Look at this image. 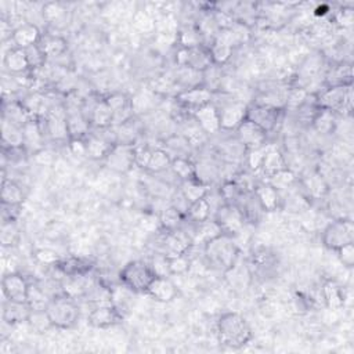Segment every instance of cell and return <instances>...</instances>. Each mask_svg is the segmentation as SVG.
Instances as JSON below:
<instances>
[{
  "instance_id": "obj_1",
  "label": "cell",
  "mask_w": 354,
  "mask_h": 354,
  "mask_svg": "<svg viewBox=\"0 0 354 354\" xmlns=\"http://www.w3.org/2000/svg\"><path fill=\"white\" fill-rule=\"evenodd\" d=\"M216 331L220 343L230 349H242L253 338L246 318L236 312L223 313L218 320Z\"/></svg>"
},
{
  "instance_id": "obj_2",
  "label": "cell",
  "mask_w": 354,
  "mask_h": 354,
  "mask_svg": "<svg viewBox=\"0 0 354 354\" xmlns=\"http://www.w3.org/2000/svg\"><path fill=\"white\" fill-rule=\"evenodd\" d=\"M203 257L207 266L227 274L240 259V249L233 236L223 234L203 245Z\"/></svg>"
},
{
  "instance_id": "obj_3",
  "label": "cell",
  "mask_w": 354,
  "mask_h": 354,
  "mask_svg": "<svg viewBox=\"0 0 354 354\" xmlns=\"http://www.w3.org/2000/svg\"><path fill=\"white\" fill-rule=\"evenodd\" d=\"M46 312L54 328L71 329L74 328L81 317V309L75 298L60 292L50 298Z\"/></svg>"
},
{
  "instance_id": "obj_4",
  "label": "cell",
  "mask_w": 354,
  "mask_h": 354,
  "mask_svg": "<svg viewBox=\"0 0 354 354\" xmlns=\"http://www.w3.org/2000/svg\"><path fill=\"white\" fill-rule=\"evenodd\" d=\"M155 277L157 274L150 263L143 260L129 262L119 271L121 284L134 294H146Z\"/></svg>"
},
{
  "instance_id": "obj_5",
  "label": "cell",
  "mask_w": 354,
  "mask_h": 354,
  "mask_svg": "<svg viewBox=\"0 0 354 354\" xmlns=\"http://www.w3.org/2000/svg\"><path fill=\"white\" fill-rule=\"evenodd\" d=\"M316 96L318 108L335 114H350L353 110V85L350 86H324Z\"/></svg>"
},
{
  "instance_id": "obj_6",
  "label": "cell",
  "mask_w": 354,
  "mask_h": 354,
  "mask_svg": "<svg viewBox=\"0 0 354 354\" xmlns=\"http://www.w3.org/2000/svg\"><path fill=\"white\" fill-rule=\"evenodd\" d=\"M354 242V223L351 219L339 218L332 220L323 230V244L327 249L336 252L344 245Z\"/></svg>"
},
{
  "instance_id": "obj_7",
  "label": "cell",
  "mask_w": 354,
  "mask_h": 354,
  "mask_svg": "<svg viewBox=\"0 0 354 354\" xmlns=\"http://www.w3.org/2000/svg\"><path fill=\"white\" fill-rule=\"evenodd\" d=\"M286 112H287L286 110L252 103L251 105H248L246 119L252 121L253 123H256L270 134L275 131L277 127L282 123Z\"/></svg>"
},
{
  "instance_id": "obj_8",
  "label": "cell",
  "mask_w": 354,
  "mask_h": 354,
  "mask_svg": "<svg viewBox=\"0 0 354 354\" xmlns=\"http://www.w3.org/2000/svg\"><path fill=\"white\" fill-rule=\"evenodd\" d=\"M24 151L27 155H39L45 150V141L47 138L42 116H32L23 126Z\"/></svg>"
},
{
  "instance_id": "obj_9",
  "label": "cell",
  "mask_w": 354,
  "mask_h": 354,
  "mask_svg": "<svg viewBox=\"0 0 354 354\" xmlns=\"http://www.w3.org/2000/svg\"><path fill=\"white\" fill-rule=\"evenodd\" d=\"M104 164L114 172L127 173L134 166V144L118 141L104 158Z\"/></svg>"
},
{
  "instance_id": "obj_10",
  "label": "cell",
  "mask_w": 354,
  "mask_h": 354,
  "mask_svg": "<svg viewBox=\"0 0 354 354\" xmlns=\"http://www.w3.org/2000/svg\"><path fill=\"white\" fill-rule=\"evenodd\" d=\"M81 105H82V100L79 103H68L64 105L69 140L86 138L92 131V126L86 119V116L84 115Z\"/></svg>"
},
{
  "instance_id": "obj_11",
  "label": "cell",
  "mask_w": 354,
  "mask_h": 354,
  "mask_svg": "<svg viewBox=\"0 0 354 354\" xmlns=\"http://www.w3.org/2000/svg\"><path fill=\"white\" fill-rule=\"evenodd\" d=\"M236 137L244 150H255L267 146L268 133L249 119H245L237 129Z\"/></svg>"
},
{
  "instance_id": "obj_12",
  "label": "cell",
  "mask_w": 354,
  "mask_h": 354,
  "mask_svg": "<svg viewBox=\"0 0 354 354\" xmlns=\"http://www.w3.org/2000/svg\"><path fill=\"white\" fill-rule=\"evenodd\" d=\"M162 233L164 234L161 237V251L158 253H162L166 256L181 255V253H187L194 245L190 233L183 230V227L172 231L162 230Z\"/></svg>"
},
{
  "instance_id": "obj_13",
  "label": "cell",
  "mask_w": 354,
  "mask_h": 354,
  "mask_svg": "<svg viewBox=\"0 0 354 354\" xmlns=\"http://www.w3.org/2000/svg\"><path fill=\"white\" fill-rule=\"evenodd\" d=\"M123 321V314L114 303L96 305L88 314V323L93 328L105 329L119 325Z\"/></svg>"
},
{
  "instance_id": "obj_14",
  "label": "cell",
  "mask_w": 354,
  "mask_h": 354,
  "mask_svg": "<svg viewBox=\"0 0 354 354\" xmlns=\"http://www.w3.org/2000/svg\"><path fill=\"white\" fill-rule=\"evenodd\" d=\"M214 97H215L214 92H210L203 85H199V86H194L190 89L181 90L180 93L176 94L175 100L177 103V105H180L184 110L191 111V114H192L195 110H198L209 103H214Z\"/></svg>"
},
{
  "instance_id": "obj_15",
  "label": "cell",
  "mask_w": 354,
  "mask_h": 354,
  "mask_svg": "<svg viewBox=\"0 0 354 354\" xmlns=\"http://www.w3.org/2000/svg\"><path fill=\"white\" fill-rule=\"evenodd\" d=\"M31 281L21 273H9L2 278V291L8 301L27 302Z\"/></svg>"
},
{
  "instance_id": "obj_16",
  "label": "cell",
  "mask_w": 354,
  "mask_h": 354,
  "mask_svg": "<svg viewBox=\"0 0 354 354\" xmlns=\"http://www.w3.org/2000/svg\"><path fill=\"white\" fill-rule=\"evenodd\" d=\"M191 118L206 136L216 134L222 130L220 114H219V108L215 103H209V104L195 110L191 114Z\"/></svg>"
},
{
  "instance_id": "obj_17",
  "label": "cell",
  "mask_w": 354,
  "mask_h": 354,
  "mask_svg": "<svg viewBox=\"0 0 354 354\" xmlns=\"http://www.w3.org/2000/svg\"><path fill=\"white\" fill-rule=\"evenodd\" d=\"M214 219L220 225L223 233L227 236H234L240 233L245 225L241 212L236 205H222L215 212Z\"/></svg>"
},
{
  "instance_id": "obj_18",
  "label": "cell",
  "mask_w": 354,
  "mask_h": 354,
  "mask_svg": "<svg viewBox=\"0 0 354 354\" xmlns=\"http://www.w3.org/2000/svg\"><path fill=\"white\" fill-rule=\"evenodd\" d=\"M252 191L256 195L260 206L263 207L264 214H271V212L279 210L282 207V203H284L281 191H278L268 181H257Z\"/></svg>"
},
{
  "instance_id": "obj_19",
  "label": "cell",
  "mask_w": 354,
  "mask_h": 354,
  "mask_svg": "<svg viewBox=\"0 0 354 354\" xmlns=\"http://www.w3.org/2000/svg\"><path fill=\"white\" fill-rule=\"evenodd\" d=\"M146 294L160 303H170L177 298L179 288L169 275H157Z\"/></svg>"
},
{
  "instance_id": "obj_20",
  "label": "cell",
  "mask_w": 354,
  "mask_h": 354,
  "mask_svg": "<svg viewBox=\"0 0 354 354\" xmlns=\"http://www.w3.org/2000/svg\"><path fill=\"white\" fill-rule=\"evenodd\" d=\"M114 112V126H121L133 119V100L121 92L104 96Z\"/></svg>"
},
{
  "instance_id": "obj_21",
  "label": "cell",
  "mask_w": 354,
  "mask_h": 354,
  "mask_svg": "<svg viewBox=\"0 0 354 354\" xmlns=\"http://www.w3.org/2000/svg\"><path fill=\"white\" fill-rule=\"evenodd\" d=\"M246 111L248 105L241 101L231 100L230 103H226L222 108H219L222 130L236 131V129L246 119Z\"/></svg>"
},
{
  "instance_id": "obj_22",
  "label": "cell",
  "mask_w": 354,
  "mask_h": 354,
  "mask_svg": "<svg viewBox=\"0 0 354 354\" xmlns=\"http://www.w3.org/2000/svg\"><path fill=\"white\" fill-rule=\"evenodd\" d=\"M42 36H43V34L36 24L23 23L13 29L10 40L13 43V47H18V49L25 50L31 46L39 45Z\"/></svg>"
},
{
  "instance_id": "obj_23",
  "label": "cell",
  "mask_w": 354,
  "mask_h": 354,
  "mask_svg": "<svg viewBox=\"0 0 354 354\" xmlns=\"http://www.w3.org/2000/svg\"><path fill=\"white\" fill-rule=\"evenodd\" d=\"M236 206L240 209L245 223L257 225L262 220L264 210L260 206L253 191H244Z\"/></svg>"
},
{
  "instance_id": "obj_24",
  "label": "cell",
  "mask_w": 354,
  "mask_h": 354,
  "mask_svg": "<svg viewBox=\"0 0 354 354\" xmlns=\"http://www.w3.org/2000/svg\"><path fill=\"white\" fill-rule=\"evenodd\" d=\"M54 268L65 277H81L88 275L93 270V263L85 257L68 256L61 257L58 263L54 266Z\"/></svg>"
},
{
  "instance_id": "obj_25",
  "label": "cell",
  "mask_w": 354,
  "mask_h": 354,
  "mask_svg": "<svg viewBox=\"0 0 354 354\" xmlns=\"http://www.w3.org/2000/svg\"><path fill=\"white\" fill-rule=\"evenodd\" d=\"M86 141V157L96 160V161H104V158L108 155L112 146L118 141L108 138L104 134H96L90 131V134L85 138Z\"/></svg>"
},
{
  "instance_id": "obj_26",
  "label": "cell",
  "mask_w": 354,
  "mask_h": 354,
  "mask_svg": "<svg viewBox=\"0 0 354 354\" xmlns=\"http://www.w3.org/2000/svg\"><path fill=\"white\" fill-rule=\"evenodd\" d=\"M192 225H194V233H190V236L192 238L194 245L201 244L203 246L207 242L214 241L215 238L225 234L220 225L214 218H210L201 223H192Z\"/></svg>"
},
{
  "instance_id": "obj_27",
  "label": "cell",
  "mask_w": 354,
  "mask_h": 354,
  "mask_svg": "<svg viewBox=\"0 0 354 354\" xmlns=\"http://www.w3.org/2000/svg\"><path fill=\"white\" fill-rule=\"evenodd\" d=\"M2 147L3 151L24 150L23 127L2 118Z\"/></svg>"
},
{
  "instance_id": "obj_28",
  "label": "cell",
  "mask_w": 354,
  "mask_h": 354,
  "mask_svg": "<svg viewBox=\"0 0 354 354\" xmlns=\"http://www.w3.org/2000/svg\"><path fill=\"white\" fill-rule=\"evenodd\" d=\"M353 85V68L347 62L332 64L325 74V86H350Z\"/></svg>"
},
{
  "instance_id": "obj_29",
  "label": "cell",
  "mask_w": 354,
  "mask_h": 354,
  "mask_svg": "<svg viewBox=\"0 0 354 354\" xmlns=\"http://www.w3.org/2000/svg\"><path fill=\"white\" fill-rule=\"evenodd\" d=\"M32 309L27 302H13L5 299L2 318L8 325H17L27 323Z\"/></svg>"
},
{
  "instance_id": "obj_30",
  "label": "cell",
  "mask_w": 354,
  "mask_h": 354,
  "mask_svg": "<svg viewBox=\"0 0 354 354\" xmlns=\"http://www.w3.org/2000/svg\"><path fill=\"white\" fill-rule=\"evenodd\" d=\"M3 65L8 73L12 75H24L31 71L25 55V50L13 46L10 50L6 51L3 57Z\"/></svg>"
},
{
  "instance_id": "obj_31",
  "label": "cell",
  "mask_w": 354,
  "mask_h": 354,
  "mask_svg": "<svg viewBox=\"0 0 354 354\" xmlns=\"http://www.w3.org/2000/svg\"><path fill=\"white\" fill-rule=\"evenodd\" d=\"M210 65H214L212 61V55L209 51L207 45H201L198 47L187 49V58H186V65L187 68H191L197 73H203Z\"/></svg>"
},
{
  "instance_id": "obj_32",
  "label": "cell",
  "mask_w": 354,
  "mask_h": 354,
  "mask_svg": "<svg viewBox=\"0 0 354 354\" xmlns=\"http://www.w3.org/2000/svg\"><path fill=\"white\" fill-rule=\"evenodd\" d=\"M286 169H288V162H287L284 154H282L278 149L268 146L260 170L268 179L273 175H275L281 170H286Z\"/></svg>"
},
{
  "instance_id": "obj_33",
  "label": "cell",
  "mask_w": 354,
  "mask_h": 354,
  "mask_svg": "<svg viewBox=\"0 0 354 354\" xmlns=\"http://www.w3.org/2000/svg\"><path fill=\"white\" fill-rule=\"evenodd\" d=\"M39 46L42 47L47 61L62 57L68 49L66 39L62 38L61 35H55V34L43 35L39 42Z\"/></svg>"
},
{
  "instance_id": "obj_34",
  "label": "cell",
  "mask_w": 354,
  "mask_h": 354,
  "mask_svg": "<svg viewBox=\"0 0 354 354\" xmlns=\"http://www.w3.org/2000/svg\"><path fill=\"white\" fill-rule=\"evenodd\" d=\"M321 298L329 310H340L344 306V292L335 281H325L321 288Z\"/></svg>"
},
{
  "instance_id": "obj_35",
  "label": "cell",
  "mask_w": 354,
  "mask_h": 354,
  "mask_svg": "<svg viewBox=\"0 0 354 354\" xmlns=\"http://www.w3.org/2000/svg\"><path fill=\"white\" fill-rule=\"evenodd\" d=\"M209 192H210V187L199 179L181 181V186H180V194L186 198L188 203H194L199 199L206 198Z\"/></svg>"
},
{
  "instance_id": "obj_36",
  "label": "cell",
  "mask_w": 354,
  "mask_h": 354,
  "mask_svg": "<svg viewBox=\"0 0 354 354\" xmlns=\"http://www.w3.org/2000/svg\"><path fill=\"white\" fill-rule=\"evenodd\" d=\"M0 199H2V205L23 206L25 194L23 187L17 181L5 177L2 181V194H0Z\"/></svg>"
},
{
  "instance_id": "obj_37",
  "label": "cell",
  "mask_w": 354,
  "mask_h": 354,
  "mask_svg": "<svg viewBox=\"0 0 354 354\" xmlns=\"http://www.w3.org/2000/svg\"><path fill=\"white\" fill-rule=\"evenodd\" d=\"M338 125V114L328 111V110H323L318 108L316 115L313 116V121L310 123V126L321 134H331L335 131Z\"/></svg>"
},
{
  "instance_id": "obj_38",
  "label": "cell",
  "mask_w": 354,
  "mask_h": 354,
  "mask_svg": "<svg viewBox=\"0 0 354 354\" xmlns=\"http://www.w3.org/2000/svg\"><path fill=\"white\" fill-rule=\"evenodd\" d=\"M160 226L161 230L172 231L183 227V223L186 220V215L180 212L176 206H169L164 209L160 215Z\"/></svg>"
},
{
  "instance_id": "obj_39",
  "label": "cell",
  "mask_w": 354,
  "mask_h": 354,
  "mask_svg": "<svg viewBox=\"0 0 354 354\" xmlns=\"http://www.w3.org/2000/svg\"><path fill=\"white\" fill-rule=\"evenodd\" d=\"M50 298V294L43 288V286H40L39 282L31 281L27 303L32 310H45L47 307Z\"/></svg>"
},
{
  "instance_id": "obj_40",
  "label": "cell",
  "mask_w": 354,
  "mask_h": 354,
  "mask_svg": "<svg viewBox=\"0 0 354 354\" xmlns=\"http://www.w3.org/2000/svg\"><path fill=\"white\" fill-rule=\"evenodd\" d=\"M170 170L176 177L180 179V181L197 179V166L188 157L172 158Z\"/></svg>"
},
{
  "instance_id": "obj_41",
  "label": "cell",
  "mask_w": 354,
  "mask_h": 354,
  "mask_svg": "<svg viewBox=\"0 0 354 354\" xmlns=\"http://www.w3.org/2000/svg\"><path fill=\"white\" fill-rule=\"evenodd\" d=\"M210 218H212V207L207 198L190 203L186 214V219H188L191 223H201Z\"/></svg>"
},
{
  "instance_id": "obj_42",
  "label": "cell",
  "mask_w": 354,
  "mask_h": 354,
  "mask_svg": "<svg viewBox=\"0 0 354 354\" xmlns=\"http://www.w3.org/2000/svg\"><path fill=\"white\" fill-rule=\"evenodd\" d=\"M170 164H172V157L169 155V153L164 149H157V150H153V154H151L150 162L146 168V172L158 175V173H162V172L170 169Z\"/></svg>"
},
{
  "instance_id": "obj_43",
  "label": "cell",
  "mask_w": 354,
  "mask_h": 354,
  "mask_svg": "<svg viewBox=\"0 0 354 354\" xmlns=\"http://www.w3.org/2000/svg\"><path fill=\"white\" fill-rule=\"evenodd\" d=\"M303 186L309 198L318 199L328 192V184L320 173H312L303 180Z\"/></svg>"
},
{
  "instance_id": "obj_44",
  "label": "cell",
  "mask_w": 354,
  "mask_h": 354,
  "mask_svg": "<svg viewBox=\"0 0 354 354\" xmlns=\"http://www.w3.org/2000/svg\"><path fill=\"white\" fill-rule=\"evenodd\" d=\"M222 82H223V73L222 66L219 65H210L206 71L202 73V85L207 88L210 92L222 90Z\"/></svg>"
},
{
  "instance_id": "obj_45",
  "label": "cell",
  "mask_w": 354,
  "mask_h": 354,
  "mask_svg": "<svg viewBox=\"0 0 354 354\" xmlns=\"http://www.w3.org/2000/svg\"><path fill=\"white\" fill-rule=\"evenodd\" d=\"M27 324L36 333H45L49 329L54 328L51 321H50V318H49V314H47L46 309L45 310H32Z\"/></svg>"
},
{
  "instance_id": "obj_46",
  "label": "cell",
  "mask_w": 354,
  "mask_h": 354,
  "mask_svg": "<svg viewBox=\"0 0 354 354\" xmlns=\"http://www.w3.org/2000/svg\"><path fill=\"white\" fill-rule=\"evenodd\" d=\"M168 268L170 275H184L191 271V257L187 253L168 256Z\"/></svg>"
},
{
  "instance_id": "obj_47",
  "label": "cell",
  "mask_w": 354,
  "mask_h": 354,
  "mask_svg": "<svg viewBox=\"0 0 354 354\" xmlns=\"http://www.w3.org/2000/svg\"><path fill=\"white\" fill-rule=\"evenodd\" d=\"M20 240V230L17 227V222H2L0 229V242L5 248L14 246Z\"/></svg>"
},
{
  "instance_id": "obj_48",
  "label": "cell",
  "mask_w": 354,
  "mask_h": 354,
  "mask_svg": "<svg viewBox=\"0 0 354 354\" xmlns=\"http://www.w3.org/2000/svg\"><path fill=\"white\" fill-rule=\"evenodd\" d=\"M267 181H268L271 186H274L278 191H282V190L291 188V187L295 184L296 176H295V173L288 168V169H286V170H281V172L273 175L271 177L267 179Z\"/></svg>"
},
{
  "instance_id": "obj_49",
  "label": "cell",
  "mask_w": 354,
  "mask_h": 354,
  "mask_svg": "<svg viewBox=\"0 0 354 354\" xmlns=\"http://www.w3.org/2000/svg\"><path fill=\"white\" fill-rule=\"evenodd\" d=\"M242 192H244V190L240 187V184L236 180L225 181L219 191L220 197L223 198L225 203H227V205H237Z\"/></svg>"
},
{
  "instance_id": "obj_50",
  "label": "cell",
  "mask_w": 354,
  "mask_h": 354,
  "mask_svg": "<svg viewBox=\"0 0 354 354\" xmlns=\"http://www.w3.org/2000/svg\"><path fill=\"white\" fill-rule=\"evenodd\" d=\"M25 55H27L31 71L40 69L47 62V58H46L45 53H43V50L39 45H35V46H31V47L25 49Z\"/></svg>"
},
{
  "instance_id": "obj_51",
  "label": "cell",
  "mask_w": 354,
  "mask_h": 354,
  "mask_svg": "<svg viewBox=\"0 0 354 354\" xmlns=\"http://www.w3.org/2000/svg\"><path fill=\"white\" fill-rule=\"evenodd\" d=\"M65 8L61 5V3H55V2H51V3H46L42 9V14H43V18L53 24L58 20H61L64 16H65Z\"/></svg>"
},
{
  "instance_id": "obj_52",
  "label": "cell",
  "mask_w": 354,
  "mask_h": 354,
  "mask_svg": "<svg viewBox=\"0 0 354 354\" xmlns=\"http://www.w3.org/2000/svg\"><path fill=\"white\" fill-rule=\"evenodd\" d=\"M151 154H153V150L150 147H147V146L137 147L134 144V166L146 170V168L150 162Z\"/></svg>"
},
{
  "instance_id": "obj_53",
  "label": "cell",
  "mask_w": 354,
  "mask_h": 354,
  "mask_svg": "<svg viewBox=\"0 0 354 354\" xmlns=\"http://www.w3.org/2000/svg\"><path fill=\"white\" fill-rule=\"evenodd\" d=\"M267 147L268 146H264V147H260V149H255V150H248V158H246V162L249 165V168L255 172L260 170L262 168V164H263V160H264V155H266V151H267Z\"/></svg>"
},
{
  "instance_id": "obj_54",
  "label": "cell",
  "mask_w": 354,
  "mask_h": 354,
  "mask_svg": "<svg viewBox=\"0 0 354 354\" xmlns=\"http://www.w3.org/2000/svg\"><path fill=\"white\" fill-rule=\"evenodd\" d=\"M34 257L40 264H45L49 267H54L58 263V260L61 259V256L58 253H55L54 251H50V249H38V251H35Z\"/></svg>"
},
{
  "instance_id": "obj_55",
  "label": "cell",
  "mask_w": 354,
  "mask_h": 354,
  "mask_svg": "<svg viewBox=\"0 0 354 354\" xmlns=\"http://www.w3.org/2000/svg\"><path fill=\"white\" fill-rule=\"evenodd\" d=\"M336 255L344 267L351 268L354 266V242L338 249Z\"/></svg>"
},
{
  "instance_id": "obj_56",
  "label": "cell",
  "mask_w": 354,
  "mask_h": 354,
  "mask_svg": "<svg viewBox=\"0 0 354 354\" xmlns=\"http://www.w3.org/2000/svg\"><path fill=\"white\" fill-rule=\"evenodd\" d=\"M335 21L343 28L351 27L353 25V9L351 8L339 9L335 16Z\"/></svg>"
},
{
  "instance_id": "obj_57",
  "label": "cell",
  "mask_w": 354,
  "mask_h": 354,
  "mask_svg": "<svg viewBox=\"0 0 354 354\" xmlns=\"http://www.w3.org/2000/svg\"><path fill=\"white\" fill-rule=\"evenodd\" d=\"M69 150L75 155H86V141L85 138H71L68 141Z\"/></svg>"
}]
</instances>
